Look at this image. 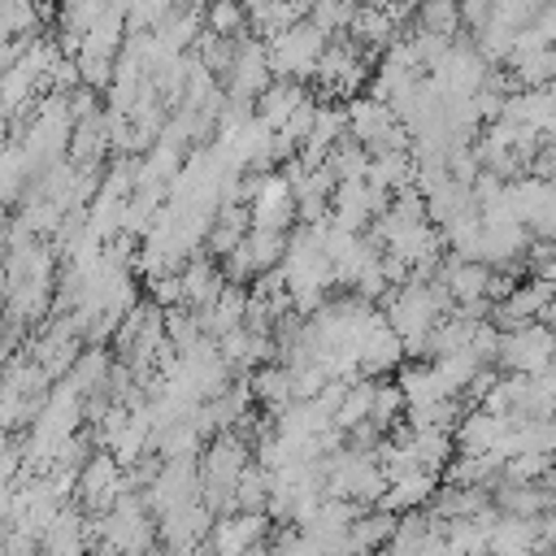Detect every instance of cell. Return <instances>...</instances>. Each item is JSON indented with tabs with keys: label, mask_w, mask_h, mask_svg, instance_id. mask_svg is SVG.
I'll return each instance as SVG.
<instances>
[{
	"label": "cell",
	"mask_w": 556,
	"mask_h": 556,
	"mask_svg": "<svg viewBox=\"0 0 556 556\" xmlns=\"http://www.w3.org/2000/svg\"><path fill=\"white\" fill-rule=\"evenodd\" d=\"M326 43H330V35H326L317 22H308V17L295 22L291 30H282L278 39L265 43V52H269V74H274V78H295V83H313V70H317Z\"/></svg>",
	"instance_id": "obj_1"
},
{
	"label": "cell",
	"mask_w": 556,
	"mask_h": 556,
	"mask_svg": "<svg viewBox=\"0 0 556 556\" xmlns=\"http://www.w3.org/2000/svg\"><path fill=\"white\" fill-rule=\"evenodd\" d=\"M556 356V330L547 321H530L521 330H508L500 334V361L508 374H521V378H534L547 369V361Z\"/></svg>",
	"instance_id": "obj_2"
},
{
	"label": "cell",
	"mask_w": 556,
	"mask_h": 556,
	"mask_svg": "<svg viewBox=\"0 0 556 556\" xmlns=\"http://www.w3.org/2000/svg\"><path fill=\"white\" fill-rule=\"evenodd\" d=\"M252 226H261V230H282V235H291L287 226L300 217L295 213V191H291V182H287V174H265L261 182H256V195H252Z\"/></svg>",
	"instance_id": "obj_3"
},
{
	"label": "cell",
	"mask_w": 556,
	"mask_h": 556,
	"mask_svg": "<svg viewBox=\"0 0 556 556\" xmlns=\"http://www.w3.org/2000/svg\"><path fill=\"white\" fill-rule=\"evenodd\" d=\"M122 460L113 452H96L78 473V495L91 513H109L122 500Z\"/></svg>",
	"instance_id": "obj_4"
},
{
	"label": "cell",
	"mask_w": 556,
	"mask_h": 556,
	"mask_svg": "<svg viewBox=\"0 0 556 556\" xmlns=\"http://www.w3.org/2000/svg\"><path fill=\"white\" fill-rule=\"evenodd\" d=\"M313 91H308V83H295V78H274L261 96H256V104H252V113L278 135L282 126H287V117L308 100Z\"/></svg>",
	"instance_id": "obj_5"
},
{
	"label": "cell",
	"mask_w": 556,
	"mask_h": 556,
	"mask_svg": "<svg viewBox=\"0 0 556 556\" xmlns=\"http://www.w3.org/2000/svg\"><path fill=\"white\" fill-rule=\"evenodd\" d=\"M348 35H352L365 52H387V48L400 39V26H395V17L387 13V4L365 0V4H356L352 22H348Z\"/></svg>",
	"instance_id": "obj_6"
},
{
	"label": "cell",
	"mask_w": 556,
	"mask_h": 556,
	"mask_svg": "<svg viewBox=\"0 0 556 556\" xmlns=\"http://www.w3.org/2000/svg\"><path fill=\"white\" fill-rule=\"evenodd\" d=\"M504 434H508V417L486 413V408H473V413H465L460 426L452 430V443H456L460 452H495Z\"/></svg>",
	"instance_id": "obj_7"
},
{
	"label": "cell",
	"mask_w": 556,
	"mask_h": 556,
	"mask_svg": "<svg viewBox=\"0 0 556 556\" xmlns=\"http://www.w3.org/2000/svg\"><path fill=\"white\" fill-rule=\"evenodd\" d=\"M400 517L387 513V508H374V513H361L352 526H348V556H369V552H382V543H391Z\"/></svg>",
	"instance_id": "obj_8"
},
{
	"label": "cell",
	"mask_w": 556,
	"mask_h": 556,
	"mask_svg": "<svg viewBox=\"0 0 556 556\" xmlns=\"http://www.w3.org/2000/svg\"><path fill=\"white\" fill-rule=\"evenodd\" d=\"M252 400H261L265 408H287L291 400H295V374L282 365V361H269V365H261L256 374H252Z\"/></svg>",
	"instance_id": "obj_9"
},
{
	"label": "cell",
	"mask_w": 556,
	"mask_h": 556,
	"mask_svg": "<svg viewBox=\"0 0 556 556\" xmlns=\"http://www.w3.org/2000/svg\"><path fill=\"white\" fill-rule=\"evenodd\" d=\"M87 547V521L78 513H56V521L39 534L43 556H83Z\"/></svg>",
	"instance_id": "obj_10"
},
{
	"label": "cell",
	"mask_w": 556,
	"mask_h": 556,
	"mask_svg": "<svg viewBox=\"0 0 556 556\" xmlns=\"http://www.w3.org/2000/svg\"><path fill=\"white\" fill-rule=\"evenodd\" d=\"M413 26H417V30H430V35L452 39V35L465 26V17H460V0H421V4H417Z\"/></svg>",
	"instance_id": "obj_11"
},
{
	"label": "cell",
	"mask_w": 556,
	"mask_h": 556,
	"mask_svg": "<svg viewBox=\"0 0 556 556\" xmlns=\"http://www.w3.org/2000/svg\"><path fill=\"white\" fill-rule=\"evenodd\" d=\"M204 30L217 35V39H239L248 30V9L243 0H213L204 9Z\"/></svg>",
	"instance_id": "obj_12"
},
{
	"label": "cell",
	"mask_w": 556,
	"mask_h": 556,
	"mask_svg": "<svg viewBox=\"0 0 556 556\" xmlns=\"http://www.w3.org/2000/svg\"><path fill=\"white\" fill-rule=\"evenodd\" d=\"M174 9H178V0H126V26H130V35L156 30Z\"/></svg>",
	"instance_id": "obj_13"
},
{
	"label": "cell",
	"mask_w": 556,
	"mask_h": 556,
	"mask_svg": "<svg viewBox=\"0 0 556 556\" xmlns=\"http://www.w3.org/2000/svg\"><path fill=\"white\" fill-rule=\"evenodd\" d=\"M543 321H547V326H552V330H556V300H552V304H547V313H543Z\"/></svg>",
	"instance_id": "obj_14"
},
{
	"label": "cell",
	"mask_w": 556,
	"mask_h": 556,
	"mask_svg": "<svg viewBox=\"0 0 556 556\" xmlns=\"http://www.w3.org/2000/svg\"><path fill=\"white\" fill-rule=\"evenodd\" d=\"M404 4H413V9H417V4H421V0H404Z\"/></svg>",
	"instance_id": "obj_15"
},
{
	"label": "cell",
	"mask_w": 556,
	"mask_h": 556,
	"mask_svg": "<svg viewBox=\"0 0 556 556\" xmlns=\"http://www.w3.org/2000/svg\"><path fill=\"white\" fill-rule=\"evenodd\" d=\"M0 143H4V122H0Z\"/></svg>",
	"instance_id": "obj_16"
},
{
	"label": "cell",
	"mask_w": 556,
	"mask_h": 556,
	"mask_svg": "<svg viewBox=\"0 0 556 556\" xmlns=\"http://www.w3.org/2000/svg\"><path fill=\"white\" fill-rule=\"evenodd\" d=\"M35 4H43V0H35Z\"/></svg>",
	"instance_id": "obj_17"
}]
</instances>
